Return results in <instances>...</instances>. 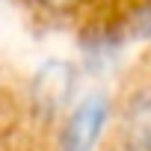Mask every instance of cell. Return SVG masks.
Here are the masks:
<instances>
[{
    "mask_svg": "<svg viewBox=\"0 0 151 151\" xmlns=\"http://www.w3.org/2000/svg\"><path fill=\"white\" fill-rule=\"evenodd\" d=\"M107 113H110L107 98H101V95L83 98L68 116V124L62 130V148L65 151H92L104 130Z\"/></svg>",
    "mask_w": 151,
    "mask_h": 151,
    "instance_id": "obj_1",
    "label": "cell"
},
{
    "mask_svg": "<svg viewBox=\"0 0 151 151\" xmlns=\"http://www.w3.org/2000/svg\"><path fill=\"white\" fill-rule=\"evenodd\" d=\"M71 86H74V74L65 62H47L42 71H39V80H36V98L42 107L47 110H59L68 95H71Z\"/></svg>",
    "mask_w": 151,
    "mask_h": 151,
    "instance_id": "obj_2",
    "label": "cell"
},
{
    "mask_svg": "<svg viewBox=\"0 0 151 151\" xmlns=\"http://www.w3.org/2000/svg\"><path fill=\"white\" fill-rule=\"evenodd\" d=\"M127 136H130L133 148H145L151 142V95L133 98V104L127 110Z\"/></svg>",
    "mask_w": 151,
    "mask_h": 151,
    "instance_id": "obj_3",
    "label": "cell"
},
{
    "mask_svg": "<svg viewBox=\"0 0 151 151\" xmlns=\"http://www.w3.org/2000/svg\"><path fill=\"white\" fill-rule=\"evenodd\" d=\"M130 33H133V36H139V39H151V3H148L145 9H139V12H136Z\"/></svg>",
    "mask_w": 151,
    "mask_h": 151,
    "instance_id": "obj_4",
    "label": "cell"
}]
</instances>
